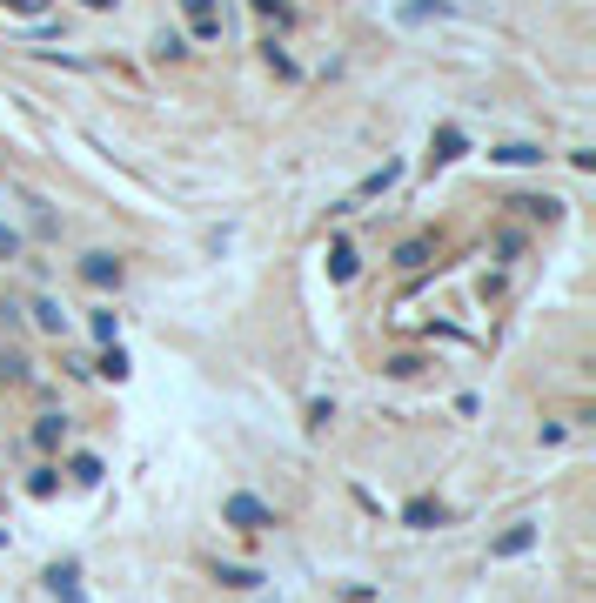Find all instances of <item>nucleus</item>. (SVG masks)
I'll return each mask as SVG.
<instances>
[{
  "label": "nucleus",
  "instance_id": "obj_1",
  "mask_svg": "<svg viewBox=\"0 0 596 603\" xmlns=\"http://www.w3.org/2000/svg\"><path fill=\"white\" fill-rule=\"evenodd\" d=\"M221 516H228V523H235V530H275V510H268L262 496H228V503H221Z\"/></svg>",
  "mask_w": 596,
  "mask_h": 603
},
{
  "label": "nucleus",
  "instance_id": "obj_2",
  "mask_svg": "<svg viewBox=\"0 0 596 603\" xmlns=\"http://www.w3.org/2000/svg\"><path fill=\"white\" fill-rule=\"evenodd\" d=\"M47 590H54L61 603H88V597H81V563H74V557H61L54 570H47Z\"/></svg>",
  "mask_w": 596,
  "mask_h": 603
},
{
  "label": "nucleus",
  "instance_id": "obj_3",
  "mask_svg": "<svg viewBox=\"0 0 596 603\" xmlns=\"http://www.w3.org/2000/svg\"><path fill=\"white\" fill-rule=\"evenodd\" d=\"M181 14H188V27H195V41H215L221 34V7L215 0H181Z\"/></svg>",
  "mask_w": 596,
  "mask_h": 603
},
{
  "label": "nucleus",
  "instance_id": "obj_4",
  "mask_svg": "<svg viewBox=\"0 0 596 603\" xmlns=\"http://www.w3.org/2000/svg\"><path fill=\"white\" fill-rule=\"evenodd\" d=\"M81 275H88L94 289H121V255H108V248H101V255H88V262H81Z\"/></svg>",
  "mask_w": 596,
  "mask_h": 603
},
{
  "label": "nucleus",
  "instance_id": "obj_5",
  "mask_svg": "<svg viewBox=\"0 0 596 603\" xmlns=\"http://www.w3.org/2000/svg\"><path fill=\"white\" fill-rule=\"evenodd\" d=\"M530 543H536V523H509V530L489 543V557H523Z\"/></svg>",
  "mask_w": 596,
  "mask_h": 603
},
{
  "label": "nucleus",
  "instance_id": "obj_6",
  "mask_svg": "<svg viewBox=\"0 0 596 603\" xmlns=\"http://www.w3.org/2000/svg\"><path fill=\"white\" fill-rule=\"evenodd\" d=\"M489 161H503V168H530V161H543V148H530V141H503V148H489Z\"/></svg>",
  "mask_w": 596,
  "mask_h": 603
},
{
  "label": "nucleus",
  "instance_id": "obj_7",
  "mask_svg": "<svg viewBox=\"0 0 596 603\" xmlns=\"http://www.w3.org/2000/svg\"><path fill=\"white\" fill-rule=\"evenodd\" d=\"M456 155H463V128H436V141H429V161L442 168V161H456Z\"/></svg>",
  "mask_w": 596,
  "mask_h": 603
},
{
  "label": "nucleus",
  "instance_id": "obj_8",
  "mask_svg": "<svg viewBox=\"0 0 596 603\" xmlns=\"http://www.w3.org/2000/svg\"><path fill=\"white\" fill-rule=\"evenodd\" d=\"M429 255H436V235H409V242L396 248V262H402V268H422Z\"/></svg>",
  "mask_w": 596,
  "mask_h": 603
},
{
  "label": "nucleus",
  "instance_id": "obj_9",
  "mask_svg": "<svg viewBox=\"0 0 596 603\" xmlns=\"http://www.w3.org/2000/svg\"><path fill=\"white\" fill-rule=\"evenodd\" d=\"M442 516H449V510H442L436 496H416V503L402 510V523H416V530H429V523H442Z\"/></svg>",
  "mask_w": 596,
  "mask_h": 603
},
{
  "label": "nucleus",
  "instance_id": "obj_10",
  "mask_svg": "<svg viewBox=\"0 0 596 603\" xmlns=\"http://www.w3.org/2000/svg\"><path fill=\"white\" fill-rule=\"evenodd\" d=\"M221 583H228V590H255L262 570H248V563H221Z\"/></svg>",
  "mask_w": 596,
  "mask_h": 603
},
{
  "label": "nucleus",
  "instance_id": "obj_11",
  "mask_svg": "<svg viewBox=\"0 0 596 603\" xmlns=\"http://www.w3.org/2000/svg\"><path fill=\"white\" fill-rule=\"evenodd\" d=\"M509 208H523V215H543V222H550V215L563 208V201H550V195H516Z\"/></svg>",
  "mask_w": 596,
  "mask_h": 603
},
{
  "label": "nucleus",
  "instance_id": "obj_12",
  "mask_svg": "<svg viewBox=\"0 0 596 603\" xmlns=\"http://www.w3.org/2000/svg\"><path fill=\"white\" fill-rule=\"evenodd\" d=\"M329 275L335 282H355V248H329Z\"/></svg>",
  "mask_w": 596,
  "mask_h": 603
},
{
  "label": "nucleus",
  "instance_id": "obj_13",
  "mask_svg": "<svg viewBox=\"0 0 596 603\" xmlns=\"http://www.w3.org/2000/svg\"><path fill=\"white\" fill-rule=\"evenodd\" d=\"M34 322H41V329H47V335H61V329H67V315H61V309H54V302H34Z\"/></svg>",
  "mask_w": 596,
  "mask_h": 603
},
{
  "label": "nucleus",
  "instance_id": "obj_14",
  "mask_svg": "<svg viewBox=\"0 0 596 603\" xmlns=\"http://www.w3.org/2000/svg\"><path fill=\"white\" fill-rule=\"evenodd\" d=\"M34 443H41V449L61 443V416H41V423H34Z\"/></svg>",
  "mask_w": 596,
  "mask_h": 603
},
{
  "label": "nucleus",
  "instance_id": "obj_15",
  "mask_svg": "<svg viewBox=\"0 0 596 603\" xmlns=\"http://www.w3.org/2000/svg\"><path fill=\"white\" fill-rule=\"evenodd\" d=\"M101 376H114V382H121V376H128V356H121V342H114V349H108V356H101Z\"/></svg>",
  "mask_w": 596,
  "mask_h": 603
},
{
  "label": "nucleus",
  "instance_id": "obj_16",
  "mask_svg": "<svg viewBox=\"0 0 596 603\" xmlns=\"http://www.w3.org/2000/svg\"><path fill=\"white\" fill-rule=\"evenodd\" d=\"M255 14H268V21H295V7H288V0H255Z\"/></svg>",
  "mask_w": 596,
  "mask_h": 603
},
{
  "label": "nucleus",
  "instance_id": "obj_17",
  "mask_svg": "<svg viewBox=\"0 0 596 603\" xmlns=\"http://www.w3.org/2000/svg\"><path fill=\"white\" fill-rule=\"evenodd\" d=\"M402 14H409V21H429V14H442V0H409Z\"/></svg>",
  "mask_w": 596,
  "mask_h": 603
},
{
  "label": "nucleus",
  "instance_id": "obj_18",
  "mask_svg": "<svg viewBox=\"0 0 596 603\" xmlns=\"http://www.w3.org/2000/svg\"><path fill=\"white\" fill-rule=\"evenodd\" d=\"M14 248H21V235H14V228L0 222V262H14Z\"/></svg>",
  "mask_w": 596,
  "mask_h": 603
},
{
  "label": "nucleus",
  "instance_id": "obj_19",
  "mask_svg": "<svg viewBox=\"0 0 596 603\" xmlns=\"http://www.w3.org/2000/svg\"><path fill=\"white\" fill-rule=\"evenodd\" d=\"M7 7H14V14H41L47 0H7Z\"/></svg>",
  "mask_w": 596,
  "mask_h": 603
},
{
  "label": "nucleus",
  "instance_id": "obj_20",
  "mask_svg": "<svg viewBox=\"0 0 596 603\" xmlns=\"http://www.w3.org/2000/svg\"><path fill=\"white\" fill-rule=\"evenodd\" d=\"M88 7H114V0H88Z\"/></svg>",
  "mask_w": 596,
  "mask_h": 603
}]
</instances>
